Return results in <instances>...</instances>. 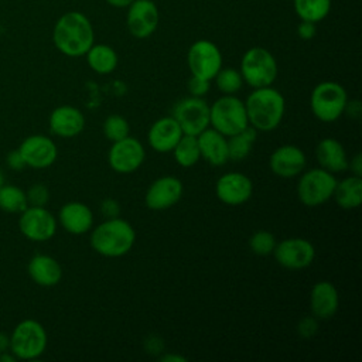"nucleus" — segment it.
Returning <instances> with one entry per match:
<instances>
[{"instance_id": "f257e3e1", "label": "nucleus", "mask_w": 362, "mask_h": 362, "mask_svg": "<svg viewBox=\"0 0 362 362\" xmlns=\"http://www.w3.org/2000/svg\"><path fill=\"white\" fill-rule=\"evenodd\" d=\"M57 49L66 57H82L95 44V33L89 18L79 11L62 14L52 30Z\"/></svg>"}, {"instance_id": "f03ea898", "label": "nucleus", "mask_w": 362, "mask_h": 362, "mask_svg": "<svg viewBox=\"0 0 362 362\" xmlns=\"http://www.w3.org/2000/svg\"><path fill=\"white\" fill-rule=\"evenodd\" d=\"M249 126L257 132H272L283 120L286 112V99L274 88H255L245 100Z\"/></svg>"}, {"instance_id": "7ed1b4c3", "label": "nucleus", "mask_w": 362, "mask_h": 362, "mask_svg": "<svg viewBox=\"0 0 362 362\" xmlns=\"http://www.w3.org/2000/svg\"><path fill=\"white\" fill-rule=\"evenodd\" d=\"M89 242L100 256L120 257L132 250L136 242V230L119 216L109 218L92 229Z\"/></svg>"}, {"instance_id": "20e7f679", "label": "nucleus", "mask_w": 362, "mask_h": 362, "mask_svg": "<svg viewBox=\"0 0 362 362\" xmlns=\"http://www.w3.org/2000/svg\"><path fill=\"white\" fill-rule=\"evenodd\" d=\"M209 126L229 137L249 126L245 102L235 95H223L209 106Z\"/></svg>"}, {"instance_id": "39448f33", "label": "nucleus", "mask_w": 362, "mask_h": 362, "mask_svg": "<svg viewBox=\"0 0 362 362\" xmlns=\"http://www.w3.org/2000/svg\"><path fill=\"white\" fill-rule=\"evenodd\" d=\"M346 102L348 95L345 88L334 81L320 82L314 86L310 96L313 115L324 123L338 120L345 113Z\"/></svg>"}, {"instance_id": "423d86ee", "label": "nucleus", "mask_w": 362, "mask_h": 362, "mask_svg": "<svg viewBox=\"0 0 362 362\" xmlns=\"http://www.w3.org/2000/svg\"><path fill=\"white\" fill-rule=\"evenodd\" d=\"M47 331L38 321H20L10 334V352L17 359L31 361L41 356L47 348Z\"/></svg>"}, {"instance_id": "0eeeda50", "label": "nucleus", "mask_w": 362, "mask_h": 362, "mask_svg": "<svg viewBox=\"0 0 362 362\" xmlns=\"http://www.w3.org/2000/svg\"><path fill=\"white\" fill-rule=\"evenodd\" d=\"M239 72L243 83H247L253 89L270 86L277 78V62L266 48L252 47L243 54Z\"/></svg>"}, {"instance_id": "6e6552de", "label": "nucleus", "mask_w": 362, "mask_h": 362, "mask_svg": "<svg viewBox=\"0 0 362 362\" xmlns=\"http://www.w3.org/2000/svg\"><path fill=\"white\" fill-rule=\"evenodd\" d=\"M337 178L332 173L318 167L301 173L297 182V197L305 206H320L332 198Z\"/></svg>"}, {"instance_id": "1a4fd4ad", "label": "nucleus", "mask_w": 362, "mask_h": 362, "mask_svg": "<svg viewBox=\"0 0 362 362\" xmlns=\"http://www.w3.org/2000/svg\"><path fill=\"white\" fill-rule=\"evenodd\" d=\"M187 64L192 76L212 81L222 68V54L209 40H197L187 52Z\"/></svg>"}, {"instance_id": "9d476101", "label": "nucleus", "mask_w": 362, "mask_h": 362, "mask_svg": "<svg viewBox=\"0 0 362 362\" xmlns=\"http://www.w3.org/2000/svg\"><path fill=\"white\" fill-rule=\"evenodd\" d=\"M173 117L184 134L198 136L209 127V105L202 98L188 96L175 105Z\"/></svg>"}, {"instance_id": "9b49d317", "label": "nucleus", "mask_w": 362, "mask_h": 362, "mask_svg": "<svg viewBox=\"0 0 362 362\" xmlns=\"http://www.w3.org/2000/svg\"><path fill=\"white\" fill-rule=\"evenodd\" d=\"M23 236L33 242H47L57 232V219L45 206L28 205L18 218Z\"/></svg>"}, {"instance_id": "f8f14e48", "label": "nucleus", "mask_w": 362, "mask_h": 362, "mask_svg": "<svg viewBox=\"0 0 362 362\" xmlns=\"http://www.w3.org/2000/svg\"><path fill=\"white\" fill-rule=\"evenodd\" d=\"M146 158V150L140 140L127 136L113 141L107 153V163L115 173L132 174L140 168Z\"/></svg>"}, {"instance_id": "ddd939ff", "label": "nucleus", "mask_w": 362, "mask_h": 362, "mask_svg": "<svg viewBox=\"0 0 362 362\" xmlns=\"http://www.w3.org/2000/svg\"><path fill=\"white\" fill-rule=\"evenodd\" d=\"M273 256L281 267L301 270L314 262L315 249L313 243L304 238H287L276 243Z\"/></svg>"}, {"instance_id": "4468645a", "label": "nucleus", "mask_w": 362, "mask_h": 362, "mask_svg": "<svg viewBox=\"0 0 362 362\" xmlns=\"http://www.w3.org/2000/svg\"><path fill=\"white\" fill-rule=\"evenodd\" d=\"M158 20V8L153 0H133V3L127 7V30L139 40L150 37L157 30Z\"/></svg>"}, {"instance_id": "2eb2a0df", "label": "nucleus", "mask_w": 362, "mask_h": 362, "mask_svg": "<svg viewBox=\"0 0 362 362\" xmlns=\"http://www.w3.org/2000/svg\"><path fill=\"white\" fill-rule=\"evenodd\" d=\"M18 151L27 167L31 168H47L52 165L58 157V148L54 140L44 134H31L25 137Z\"/></svg>"}, {"instance_id": "dca6fc26", "label": "nucleus", "mask_w": 362, "mask_h": 362, "mask_svg": "<svg viewBox=\"0 0 362 362\" xmlns=\"http://www.w3.org/2000/svg\"><path fill=\"white\" fill-rule=\"evenodd\" d=\"M184 185L174 175H164L154 180L146 191L144 204L151 211H164L174 206L182 197Z\"/></svg>"}, {"instance_id": "f3484780", "label": "nucleus", "mask_w": 362, "mask_h": 362, "mask_svg": "<svg viewBox=\"0 0 362 362\" xmlns=\"http://www.w3.org/2000/svg\"><path fill=\"white\" fill-rule=\"evenodd\" d=\"M215 194L222 204L238 206L250 199L253 194V182L242 173H225L215 182Z\"/></svg>"}, {"instance_id": "a211bd4d", "label": "nucleus", "mask_w": 362, "mask_h": 362, "mask_svg": "<svg viewBox=\"0 0 362 362\" xmlns=\"http://www.w3.org/2000/svg\"><path fill=\"white\" fill-rule=\"evenodd\" d=\"M307 158L304 151L294 144L277 147L269 158V167L273 174L281 178H293L305 170Z\"/></svg>"}, {"instance_id": "6ab92c4d", "label": "nucleus", "mask_w": 362, "mask_h": 362, "mask_svg": "<svg viewBox=\"0 0 362 362\" xmlns=\"http://www.w3.org/2000/svg\"><path fill=\"white\" fill-rule=\"evenodd\" d=\"M48 123L51 132L55 136L62 139H72L81 134L85 129V116L78 107L62 105L51 112Z\"/></svg>"}, {"instance_id": "aec40b11", "label": "nucleus", "mask_w": 362, "mask_h": 362, "mask_svg": "<svg viewBox=\"0 0 362 362\" xmlns=\"http://www.w3.org/2000/svg\"><path fill=\"white\" fill-rule=\"evenodd\" d=\"M182 130L173 116L157 119L148 129V144L157 153H170L182 136Z\"/></svg>"}, {"instance_id": "412c9836", "label": "nucleus", "mask_w": 362, "mask_h": 362, "mask_svg": "<svg viewBox=\"0 0 362 362\" xmlns=\"http://www.w3.org/2000/svg\"><path fill=\"white\" fill-rule=\"evenodd\" d=\"M339 307L337 287L327 280L317 281L310 293V308L317 320H328L335 315Z\"/></svg>"}, {"instance_id": "4be33fe9", "label": "nucleus", "mask_w": 362, "mask_h": 362, "mask_svg": "<svg viewBox=\"0 0 362 362\" xmlns=\"http://www.w3.org/2000/svg\"><path fill=\"white\" fill-rule=\"evenodd\" d=\"M58 221L66 232L72 235H83L93 226V214L86 204L71 201L61 206Z\"/></svg>"}, {"instance_id": "5701e85b", "label": "nucleus", "mask_w": 362, "mask_h": 362, "mask_svg": "<svg viewBox=\"0 0 362 362\" xmlns=\"http://www.w3.org/2000/svg\"><path fill=\"white\" fill-rule=\"evenodd\" d=\"M201 158L214 167H221L229 161L228 137L212 127L205 129L197 136Z\"/></svg>"}, {"instance_id": "b1692460", "label": "nucleus", "mask_w": 362, "mask_h": 362, "mask_svg": "<svg viewBox=\"0 0 362 362\" xmlns=\"http://www.w3.org/2000/svg\"><path fill=\"white\" fill-rule=\"evenodd\" d=\"M315 157L321 168L337 174L348 170V156L346 151L337 139L325 137L320 140L315 147Z\"/></svg>"}, {"instance_id": "393cba45", "label": "nucleus", "mask_w": 362, "mask_h": 362, "mask_svg": "<svg viewBox=\"0 0 362 362\" xmlns=\"http://www.w3.org/2000/svg\"><path fill=\"white\" fill-rule=\"evenodd\" d=\"M31 280L41 287L57 286L62 279V267L57 259L49 255H35L27 266Z\"/></svg>"}, {"instance_id": "a878e982", "label": "nucleus", "mask_w": 362, "mask_h": 362, "mask_svg": "<svg viewBox=\"0 0 362 362\" xmlns=\"http://www.w3.org/2000/svg\"><path fill=\"white\" fill-rule=\"evenodd\" d=\"M332 198L344 209H355L362 202V177L349 175L337 181Z\"/></svg>"}, {"instance_id": "bb28decb", "label": "nucleus", "mask_w": 362, "mask_h": 362, "mask_svg": "<svg viewBox=\"0 0 362 362\" xmlns=\"http://www.w3.org/2000/svg\"><path fill=\"white\" fill-rule=\"evenodd\" d=\"M85 57L89 68L100 75L113 72L119 62L116 51L107 44H93Z\"/></svg>"}, {"instance_id": "cd10ccee", "label": "nucleus", "mask_w": 362, "mask_h": 362, "mask_svg": "<svg viewBox=\"0 0 362 362\" xmlns=\"http://www.w3.org/2000/svg\"><path fill=\"white\" fill-rule=\"evenodd\" d=\"M257 139V130L252 126L245 127L242 132L228 137V157L230 161L245 160Z\"/></svg>"}, {"instance_id": "c85d7f7f", "label": "nucleus", "mask_w": 362, "mask_h": 362, "mask_svg": "<svg viewBox=\"0 0 362 362\" xmlns=\"http://www.w3.org/2000/svg\"><path fill=\"white\" fill-rule=\"evenodd\" d=\"M174 158L178 165L188 168L195 165L201 160V153H199V146L197 136H189V134H182L175 147L173 148Z\"/></svg>"}, {"instance_id": "c756f323", "label": "nucleus", "mask_w": 362, "mask_h": 362, "mask_svg": "<svg viewBox=\"0 0 362 362\" xmlns=\"http://www.w3.org/2000/svg\"><path fill=\"white\" fill-rule=\"evenodd\" d=\"M293 4L300 20L311 23L324 20L331 10V0H293Z\"/></svg>"}, {"instance_id": "7c9ffc66", "label": "nucleus", "mask_w": 362, "mask_h": 362, "mask_svg": "<svg viewBox=\"0 0 362 362\" xmlns=\"http://www.w3.org/2000/svg\"><path fill=\"white\" fill-rule=\"evenodd\" d=\"M28 206L25 191L17 185L4 184L0 188V209L8 214H21Z\"/></svg>"}, {"instance_id": "2f4dec72", "label": "nucleus", "mask_w": 362, "mask_h": 362, "mask_svg": "<svg viewBox=\"0 0 362 362\" xmlns=\"http://www.w3.org/2000/svg\"><path fill=\"white\" fill-rule=\"evenodd\" d=\"M214 79L223 95H235L243 85V78L235 68H221Z\"/></svg>"}, {"instance_id": "473e14b6", "label": "nucleus", "mask_w": 362, "mask_h": 362, "mask_svg": "<svg viewBox=\"0 0 362 362\" xmlns=\"http://www.w3.org/2000/svg\"><path fill=\"white\" fill-rule=\"evenodd\" d=\"M102 129H103L105 137L107 140H110L112 143L127 137L129 133H130L129 122L123 116H120V115H110V116H107L105 119V122H103Z\"/></svg>"}, {"instance_id": "72a5a7b5", "label": "nucleus", "mask_w": 362, "mask_h": 362, "mask_svg": "<svg viewBox=\"0 0 362 362\" xmlns=\"http://www.w3.org/2000/svg\"><path fill=\"white\" fill-rule=\"evenodd\" d=\"M276 238L269 230H256L249 238V247L255 255L259 256H267L273 253V249L276 246Z\"/></svg>"}, {"instance_id": "f704fd0d", "label": "nucleus", "mask_w": 362, "mask_h": 362, "mask_svg": "<svg viewBox=\"0 0 362 362\" xmlns=\"http://www.w3.org/2000/svg\"><path fill=\"white\" fill-rule=\"evenodd\" d=\"M27 202L33 206H45L49 201V191L44 184H34L27 191Z\"/></svg>"}, {"instance_id": "c9c22d12", "label": "nucleus", "mask_w": 362, "mask_h": 362, "mask_svg": "<svg viewBox=\"0 0 362 362\" xmlns=\"http://www.w3.org/2000/svg\"><path fill=\"white\" fill-rule=\"evenodd\" d=\"M317 331H318V320L314 315L303 317L297 325V332L304 339L314 337Z\"/></svg>"}, {"instance_id": "e433bc0d", "label": "nucleus", "mask_w": 362, "mask_h": 362, "mask_svg": "<svg viewBox=\"0 0 362 362\" xmlns=\"http://www.w3.org/2000/svg\"><path fill=\"white\" fill-rule=\"evenodd\" d=\"M209 88H211V81L191 75V78L188 81V90H189L191 96L202 98L204 95H206L209 92Z\"/></svg>"}, {"instance_id": "4c0bfd02", "label": "nucleus", "mask_w": 362, "mask_h": 362, "mask_svg": "<svg viewBox=\"0 0 362 362\" xmlns=\"http://www.w3.org/2000/svg\"><path fill=\"white\" fill-rule=\"evenodd\" d=\"M100 212L103 214V216H105L106 219H109V218H116V216H119V214H120V205H119V202H117L116 199L107 198V199L102 201V204H100Z\"/></svg>"}, {"instance_id": "58836bf2", "label": "nucleus", "mask_w": 362, "mask_h": 362, "mask_svg": "<svg viewBox=\"0 0 362 362\" xmlns=\"http://www.w3.org/2000/svg\"><path fill=\"white\" fill-rule=\"evenodd\" d=\"M297 34H298V37H300L301 40H304V41H308V40L314 38L315 34H317L315 23L301 20V23H300L298 27H297Z\"/></svg>"}, {"instance_id": "ea45409f", "label": "nucleus", "mask_w": 362, "mask_h": 362, "mask_svg": "<svg viewBox=\"0 0 362 362\" xmlns=\"http://www.w3.org/2000/svg\"><path fill=\"white\" fill-rule=\"evenodd\" d=\"M7 164H8V167L11 170H16V171H21L23 168L27 167L24 160H23V157H21V154H20V151H18V148L13 150V151H10L7 154Z\"/></svg>"}, {"instance_id": "a19ab883", "label": "nucleus", "mask_w": 362, "mask_h": 362, "mask_svg": "<svg viewBox=\"0 0 362 362\" xmlns=\"http://www.w3.org/2000/svg\"><path fill=\"white\" fill-rule=\"evenodd\" d=\"M348 168L352 171V175L362 177V154L356 153L349 161H348Z\"/></svg>"}, {"instance_id": "79ce46f5", "label": "nucleus", "mask_w": 362, "mask_h": 362, "mask_svg": "<svg viewBox=\"0 0 362 362\" xmlns=\"http://www.w3.org/2000/svg\"><path fill=\"white\" fill-rule=\"evenodd\" d=\"M345 112H349L348 115L349 116H359V113H361V105H359V102L358 100H348L346 102V106H345Z\"/></svg>"}, {"instance_id": "37998d69", "label": "nucleus", "mask_w": 362, "mask_h": 362, "mask_svg": "<svg viewBox=\"0 0 362 362\" xmlns=\"http://www.w3.org/2000/svg\"><path fill=\"white\" fill-rule=\"evenodd\" d=\"M10 351V335L0 332V354Z\"/></svg>"}, {"instance_id": "c03bdc74", "label": "nucleus", "mask_w": 362, "mask_h": 362, "mask_svg": "<svg viewBox=\"0 0 362 362\" xmlns=\"http://www.w3.org/2000/svg\"><path fill=\"white\" fill-rule=\"evenodd\" d=\"M106 3L116 8H127L133 3V0H106Z\"/></svg>"}, {"instance_id": "a18cd8bd", "label": "nucleus", "mask_w": 362, "mask_h": 362, "mask_svg": "<svg viewBox=\"0 0 362 362\" xmlns=\"http://www.w3.org/2000/svg\"><path fill=\"white\" fill-rule=\"evenodd\" d=\"M161 361H164V362H184V361H187V358H184V356H181V355H173V354H170V355H164V356H161L160 358Z\"/></svg>"}, {"instance_id": "49530a36", "label": "nucleus", "mask_w": 362, "mask_h": 362, "mask_svg": "<svg viewBox=\"0 0 362 362\" xmlns=\"http://www.w3.org/2000/svg\"><path fill=\"white\" fill-rule=\"evenodd\" d=\"M16 359L17 358L10 351H6V352L0 354V362H14Z\"/></svg>"}, {"instance_id": "de8ad7c7", "label": "nucleus", "mask_w": 362, "mask_h": 362, "mask_svg": "<svg viewBox=\"0 0 362 362\" xmlns=\"http://www.w3.org/2000/svg\"><path fill=\"white\" fill-rule=\"evenodd\" d=\"M4 185V174H3V171L0 170V188Z\"/></svg>"}]
</instances>
